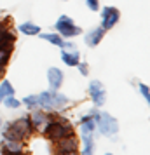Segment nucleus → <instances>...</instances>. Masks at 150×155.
Listing matches in <instances>:
<instances>
[{
  "mask_svg": "<svg viewBox=\"0 0 150 155\" xmlns=\"http://www.w3.org/2000/svg\"><path fill=\"white\" fill-rule=\"evenodd\" d=\"M47 113H49V120L44 124V127L40 131L51 143H54V141L61 140L65 136H70V134L75 133L73 131V124L68 119L61 117L58 112H47Z\"/></svg>",
  "mask_w": 150,
  "mask_h": 155,
  "instance_id": "f257e3e1",
  "label": "nucleus"
},
{
  "mask_svg": "<svg viewBox=\"0 0 150 155\" xmlns=\"http://www.w3.org/2000/svg\"><path fill=\"white\" fill-rule=\"evenodd\" d=\"M4 129L2 131V136L4 140H16V141H26L30 136H33L37 133L33 124L30 122L28 115H25L21 119H16L12 122H7V124H2Z\"/></svg>",
  "mask_w": 150,
  "mask_h": 155,
  "instance_id": "f03ea898",
  "label": "nucleus"
},
{
  "mask_svg": "<svg viewBox=\"0 0 150 155\" xmlns=\"http://www.w3.org/2000/svg\"><path fill=\"white\" fill-rule=\"evenodd\" d=\"M96 129L100 131L101 136L112 138L119 133V120L114 115H110L108 112H100L96 113Z\"/></svg>",
  "mask_w": 150,
  "mask_h": 155,
  "instance_id": "7ed1b4c3",
  "label": "nucleus"
},
{
  "mask_svg": "<svg viewBox=\"0 0 150 155\" xmlns=\"http://www.w3.org/2000/svg\"><path fill=\"white\" fill-rule=\"evenodd\" d=\"M79 145L80 141L79 138L75 136V133L70 134V136H65L61 140H58L52 143V153L56 155H75L79 153Z\"/></svg>",
  "mask_w": 150,
  "mask_h": 155,
  "instance_id": "20e7f679",
  "label": "nucleus"
},
{
  "mask_svg": "<svg viewBox=\"0 0 150 155\" xmlns=\"http://www.w3.org/2000/svg\"><path fill=\"white\" fill-rule=\"evenodd\" d=\"M54 30H56L63 38H72V37L82 35V28H80L79 25H75L73 19H72L70 16H66V14L58 18V21L54 23Z\"/></svg>",
  "mask_w": 150,
  "mask_h": 155,
  "instance_id": "39448f33",
  "label": "nucleus"
},
{
  "mask_svg": "<svg viewBox=\"0 0 150 155\" xmlns=\"http://www.w3.org/2000/svg\"><path fill=\"white\" fill-rule=\"evenodd\" d=\"M87 92H89V98L96 108H100L107 103V91H105V85L100 80H91L87 85Z\"/></svg>",
  "mask_w": 150,
  "mask_h": 155,
  "instance_id": "423d86ee",
  "label": "nucleus"
},
{
  "mask_svg": "<svg viewBox=\"0 0 150 155\" xmlns=\"http://www.w3.org/2000/svg\"><path fill=\"white\" fill-rule=\"evenodd\" d=\"M101 9V28L108 31V30H112L119 23L121 19V11L117 7H112V5H105V7H100Z\"/></svg>",
  "mask_w": 150,
  "mask_h": 155,
  "instance_id": "0eeeda50",
  "label": "nucleus"
},
{
  "mask_svg": "<svg viewBox=\"0 0 150 155\" xmlns=\"http://www.w3.org/2000/svg\"><path fill=\"white\" fill-rule=\"evenodd\" d=\"M63 82H65L63 70H59L58 66H51L49 70H47V84H49V89L59 91V87L63 85Z\"/></svg>",
  "mask_w": 150,
  "mask_h": 155,
  "instance_id": "6e6552de",
  "label": "nucleus"
},
{
  "mask_svg": "<svg viewBox=\"0 0 150 155\" xmlns=\"http://www.w3.org/2000/svg\"><path fill=\"white\" fill-rule=\"evenodd\" d=\"M25 141H16V140H4L0 141V153H25Z\"/></svg>",
  "mask_w": 150,
  "mask_h": 155,
  "instance_id": "1a4fd4ad",
  "label": "nucleus"
},
{
  "mask_svg": "<svg viewBox=\"0 0 150 155\" xmlns=\"http://www.w3.org/2000/svg\"><path fill=\"white\" fill-rule=\"evenodd\" d=\"M28 119H30V122L33 124L35 131H40L44 127V124L49 120V113L45 112V110H42V108H40V110H35V108H33V110L28 113Z\"/></svg>",
  "mask_w": 150,
  "mask_h": 155,
  "instance_id": "9d476101",
  "label": "nucleus"
},
{
  "mask_svg": "<svg viewBox=\"0 0 150 155\" xmlns=\"http://www.w3.org/2000/svg\"><path fill=\"white\" fill-rule=\"evenodd\" d=\"M105 33H107V31L101 28V26H96V28L89 30L86 35H84V42H86L87 47H96V45L103 40Z\"/></svg>",
  "mask_w": 150,
  "mask_h": 155,
  "instance_id": "9b49d317",
  "label": "nucleus"
},
{
  "mask_svg": "<svg viewBox=\"0 0 150 155\" xmlns=\"http://www.w3.org/2000/svg\"><path fill=\"white\" fill-rule=\"evenodd\" d=\"M79 124H80V133L82 134H93L96 131V119H94L91 113L82 115L79 120Z\"/></svg>",
  "mask_w": 150,
  "mask_h": 155,
  "instance_id": "f8f14e48",
  "label": "nucleus"
},
{
  "mask_svg": "<svg viewBox=\"0 0 150 155\" xmlns=\"http://www.w3.org/2000/svg\"><path fill=\"white\" fill-rule=\"evenodd\" d=\"M61 61L66 66H77V63L80 61V52L77 49H73V51L61 49Z\"/></svg>",
  "mask_w": 150,
  "mask_h": 155,
  "instance_id": "ddd939ff",
  "label": "nucleus"
},
{
  "mask_svg": "<svg viewBox=\"0 0 150 155\" xmlns=\"http://www.w3.org/2000/svg\"><path fill=\"white\" fill-rule=\"evenodd\" d=\"M18 31L19 33H23V35H26V37H37L42 30H40V26L38 25H35V23H32V21H25L21 23L19 26H18Z\"/></svg>",
  "mask_w": 150,
  "mask_h": 155,
  "instance_id": "4468645a",
  "label": "nucleus"
},
{
  "mask_svg": "<svg viewBox=\"0 0 150 155\" xmlns=\"http://www.w3.org/2000/svg\"><path fill=\"white\" fill-rule=\"evenodd\" d=\"M37 37H40L42 40H47L49 44H52V45H56V47H59V49L63 47L65 38H63L61 35H59L58 31H52V33H42V31H40V33H38Z\"/></svg>",
  "mask_w": 150,
  "mask_h": 155,
  "instance_id": "2eb2a0df",
  "label": "nucleus"
},
{
  "mask_svg": "<svg viewBox=\"0 0 150 155\" xmlns=\"http://www.w3.org/2000/svg\"><path fill=\"white\" fill-rule=\"evenodd\" d=\"M11 94H14V87H12V84H11V80L2 78V80H0V105H2L4 98H7V96H11Z\"/></svg>",
  "mask_w": 150,
  "mask_h": 155,
  "instance_id": "dca6fc26",
  "label": "nucleus"
},
{
  "mask_svg": "<svg viewBox=\"0 0 150 155\" xmlns=\"http://www.w3.org/2000/svg\"><path fill=\"white\" fill-rule=\"evenodd\" d=\"M82 143H84V148L79 150L80 153L84 155H91L94 152V138L93 134H82Z\"/></svg>",
  "mask_w": 150,
  "mask_h": 155,
  "instance_id": "f3484780",
  "label": "nucleus"
},
{
  "mask_svg": "<svg viewBox=\"0 0 150 155\" xmlns=\"http://www.w3.org/2000/svg\"><path fill=\"white\" fill-rule=\"evenodd\" d=\"M12 47H2L0 45V66H7L12 56Z\"/></svg>",
  "mask_w": 150,
  "mask_h": 155,
  "instance_id": "a211bd4d",
  "label": "nucleus"
},
{
  "mask_svg": "<svg viewBox=\"0 0 150 155\" xmlns=\"http://www.w3.org/2000/svg\"><path fill=\"white\" fill-rule=\"evenodd\" d=\"M2 105L5 106V108H11V110H18V108L21 106V99H18L14 94H11V96H7V98H4Z\"/></svg>",
  "mask_w": 150,
  "mask_h": 155,
  "instance_id": "6ab92c4d",
  "label": "nucleus"
},
{
  "mask_svg": "<svg viewBox=\"0 0 150 155\" xmlns=\"http://www.w3.org/2000/svg\"><path fill=\"white\" fill-rule=\"evenodd\" d=\"M21 105H25L28 110H33V108H38V101H37V94H28L21 99Z\"/></svg>",
  "mask_w": 150,
  "mask_h": 155,
  "instance_id": "aec40b11",
  "label": "nucleus"
},
{
  "mask_svg": "<svg viewBox=\"0 0 150 155\" xmlns=\"http://www.w3.org/2000/svg\"><path fill=\"white\" fill-rule=\"evenodd\" d=\"M138 91H140V94L143 96V99L148 103V101H150V89H148V85L143 84V82H140V84H138Z\"/></svg>",
  "mask_w": 150,
  "mask_h": 155,
  "instance_id": "412c9836",
  "label": "nucleus"
},
{
  "mask_svg": "<svg viewBox=\"0 0 150 155\" xmlns=\"http://www.w3.org/2000/svg\"><path fill=\"white\" fill-rule=\"evenodd\" d=\"M86 5L89 11H93V12H98L100 11V0H86Z\"/></svg>",
  "mask_w": 150,
  "mask_h": 155,
  "instance_id": "4be33fe9",
  "label": "nucleus"
},
{
  "mask_svg": "<svg viewBox=\"0 0 150 155\" xmlns=\"http://www.w3.org/2000/svg\"><path fill=\"white\" fill-rule=\"evenodd\" d=\"M77 68H79L80 75H84V77H87V75H89V66H87V63L79 61V63H77Z\"/></svg>",
  "mask_w": 150,
  "mask_h": 155,
  "instance_id": "5701e85b",
  "label": "nucleus"
},
{
  "mask_svg": "<svg viewBox=\"0 0 150 155\" xmlns=\"http://www.w3.org/2000/svg\"><path fill=\"white\" fill-rule=\"evenodd\" d=\"M61 49H65V51H73V49H75V44H73V42H66V40H65Z\"/></svg>",
  "mask_w": 150,
  "mask_h": 155,
  "instance_id": "b1692460",
  "label": "nucleus"
},
{
  "mask_svg": "<svg viewBox=\"0 0 150 155\" xmlns=\"http://www.w3.org/2000/svg\"><path fill=\"white\" fill-rule=\"evenodd\" d=\"M4 73H5V66H0V78H4Z\"/></svg>",
  "mask_w": 150,
  "mask_h": 155,
  "instance_id": "393cba45",
  "label": "nucleus"
},
{
  "mask_svg": "<svg viewBox=\"0 0 150 155\" xmlns=\"http://www.w3.org/2000/svg\"><path fill=\"white\" fill-rule=\"evenodd\" d=\"M0 129H2V120H0Z\"/></svg>",
  "mask_w": 150,
  "mask_h": 155,
  "instance_id": "a878e982",
  "label": "nucleus"
},
{
  "mask_svg": "<svg viewBox=\"0 0 150 155\" xmlns=\"http://www.w3.org/2000/svg\"><path fill=\"white\" fill-rule=\"evenodd\" d=\"M0 80H2V78H0Z\"/></svg>",
  "mask_w": 150,
  "mask_h": 155,
  "instance_id": "bb28decb",
  "label": "nucleus"
}]
</instances>
